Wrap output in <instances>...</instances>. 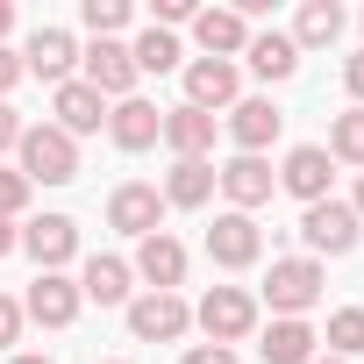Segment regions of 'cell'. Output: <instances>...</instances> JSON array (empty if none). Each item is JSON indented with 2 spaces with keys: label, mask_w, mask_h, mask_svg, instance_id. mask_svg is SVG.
Masks as SVG:
<instances>
[{
  "label": "cell",
  "mask_w": 364,
  "mask_h": 364,
  "mask_svg": "<svg viewBox=\"0 0 364 364\" xmlns=\"http://www.w3.org/2000/svg\"><path fill=\"white\" fill-rule=\"evenodd\" d=\"M129 58H136V79H143V72H178V65H186V50H178L171 29H143V36L129 43Z\"/></svg>",
  "instance_id": "obj_26"
},
{
  "label": "cell",
  "mask_w": 364,
  "mask_h": 364,
  "mask_svg": "<svg viewBox=\"0 0 364 364\" xmlns=\"http://www.w3.org/2000/svg\"><path fill=\"white\" fill-rule=\"evenodd\" d=\"M79 22L93 29V43H114V36L129 29V0H86V8H79Z\"/></svg>",
  "instance_id": "obj_29"
},
{
  "label": "cell",
  "mask_w": 364,
  "mask_h": 364,
  "mask_svg": "<svg viewBox=\"0 0 364 364\" xmlns=\"http://www.w3.org/2000/svg\"><path fill=\"white\" fill-rule=\"evenodd\" d=\"M321 343H328V357H343V364H350V357H364V307H336Z\"/></svg>",
  "instance_id": "obj_27"
},
{
  "label": "cell",
  "mask_w": 364,
  "mask_h": 364,
  "mask_svg": "<svg viewBox=\"0 0 364 364\" xmlns=\"http://www.w3.org/2000/svg\"><path fill=\"white\" fill-rule=\"evenodd\" d=\"M343 86H350V100L364 107V50H350V58H343Z\"/></svg>",
  "instance_id": "obj_34"
},
{
  "label": "cell",
  "mask_w": 364,
  "mask_h": 364,
  "mask_svg": "<svg viewBox=\"0 0 364 364\" xmlns=\"http://www.w3.org/2000/svg\"><path fill=\"white\" fill-rule=\"evenodd\" d=\"M15 86H22V58H15V50H8V43H0V100H8V93H15Z\"/></svg>",
  "instance_id": "obj_35"
},
{
  "label": "cell",
  "mask_w": 364,
  "mask_h": 364,
  "mask_svg": "<svg viewBox=\"0 0 364 364\" xmlns=\"http://www.w3.org/2000/svg\"><path fill=\"white\" fill-rule=\"evenodd\" d=\"M208 257H215L222 272H250V264L264 257V229H257L250 215H215V229H208Z\"/></svg>",
  "instance_id": "obj_9"
},
{
  "label": "cell",
  "mask_w": 364,
  "mask_h": 364,
  "mask_svg": "<svg viewBox=\"0 0 364 364\" xmlns=\"http://www.w3.org/2000/svg\"><path fill=\"white\" fill-rule=\"evenodd\" d=\"M178 364H236V350H222V343H193Z\"/></svg>",
  "instance_id": "obj_33"
},
{
  "label": "cell",
  "mask_w": 364,
  "mask_h": 364,
  "mask_svg": "<svg viewBox=\"0 0 364 364\" xmlns=\"http://www.w3.org/2000/svg\"><path fill=\"white\" fill-rule=\"evenodd\" d=\"M350 215H357V222H364V171H357V200H350Z\"/></svg>",
  "instance_id": "obj_38"
},
{
  "label": "cell",
  "mask_w": 364,
  "mask_h": 364,
  "mask_svg": "<svg viewBox=\"0 0 364 364\" xmlns=\"http://www.w3.org/2000/svg\"><path fill=\"white\" fill-rule=\"evenodd\" d=\"M72 65H79V43H72V29H36L29 36V50H22V72H36L43 86H65L72 79Z\"/></svg>",
  "instance_id": "obj_14"
},
{
  "label": "cell",
  "mask_w": 364,
  "mask_h": 364,
  "mask_svg": "<svg viewBox=\"0 0 364 364\" xmlns=\"http://www.w3.org/2000/svg\"><path fill=\"white\" fill-rule=\"evenodd\" d=\"M357 229H364V222H357L350 200H336V193L300 215V243H307L314 257H350V250H357Z\"/></svg>",
  "instance_id": "obj_4"
},
{
  "label": "cell",
  "mask_w": 364,
  "mask_h": 364,
  "mask_svg": "<svg viewBox=\"0 0 364 364\" xmlns=\"http://www.w3.org/2000/svg\"><path fill=\"white\" fill-rule=\"evenodd\" d=\"M79 79L100 100H136V58H129V43H86L79 50Z\"/></svg>",
  "instance_id": "obj_6"
},
{
  "label": "cell",
  "mask_w": 364,
  "mask_h": 364,
  "mask_svg": "<svg viewBox=\"0 0 364 364\" xmlns=\"http://www.w3.org/2000/svg\"><path fill=\"white\" fill-rule=\"evenodd\" d=\"M186 328H193V307L178 293H136L129 300V336L136 343H178Z\"/></svg>",
  "instance_id": "obj_5"
},
{
  "label": "cell",
  "mask_w": 364,
  "mask_h": 364,
  "mask_svg": "<svg viewBox=\"0 0 364 364\" xmlns=\"http://www.w3.org/2000/svg\"><path fill=\"white\" fill-rule=\"evenodd\" d=\"M107 136H114V150H150L157 136H164V114L150 107V100H114V114H107Z\"/></svg>",
  "instance_id": "obj_18"
},
{
  "label": "cell",
  "mask_w": 364,
  "mask_h": 364,
  "mask_svg": "<svg viewBox=\"0 0 364 364\" xmlns=\"http://www.w3.org/2000/svg\"><path fill=\"white\" fill-rule=\"evenodd\" d=\"M22 321L72 328V321H79V279H65V272H36V279H29V300H22Z\"/></svg>",
  "instance_id": "obj_10"
},
{
  "label": "cell",
  "mask_w": 364,
  "mask_h": 364,
  "mask_svg": "<svg viewBox=\"0 0 364 364\" xmlns=\"http://www.w3.org/2000/svg\"><path fill=\"white\" fill-rule=\"evenodd\" d=\"M22 250L36 257V272H65V264L79 257V222H72V215H43V222L22 229Z\"/></svg>",
  "instance_id": "obj_13"
},
{
  "label": "cell",
  "mask_w": 364,
  "mask_h": 364,
  "mask_svg": "<svg viewBox=\"0 0 364 364\" xmlns=\"http://www.w3.org/2000/svg\"><path fill=\"white\" fill-rule=\"evenodd\" d=\"M243 58H250L257 79H293V72H300V50H293L286 29H257V36L243 43Z\"/></svg>",
  "instance_id": "obj_22"
},
{
  "label": "cell",
  "mask_w": 364,
  "mask_h": 364,
  "mask_svg": "<svg viewBox=\"0 0 364 364\" xmlns=\"http://www.w3.org/2000/svg\"><path fill=\"white\" fill-rule=\"evenodd\" d=\"M15 171L29 178V186H72L79 178V143L58 129V122H29L22 129V143H15Z\"/></svg>",
  "instance_id": "obj_1"
},
{
  "label": "cell",
  "mask_w": 364,
  "mask_h": 364,
  "mask_svg": "<svg viewBox=\"0 0 364 364\" xmlns=\"http://www.w3.org/2000/svg\"><path fill=\"white\" fill-rule=\"evenodd\" d=\"M279 129H286V114H279L272 100H236V107H229V136H236V157H264V150L279 143Z\"/></svg>",
  "instance_id": "obj_17"
},
{
  "label": "cell",
  "mask_w": 364,
  "mask_h": 364,
  "mask_svg": "<svg viewBox=\"0 0 364 364\" xmlns=\"http://www.w3.org/2000/svg\"><path fill=\"white\" fill-rule=\"evenodd\" d=\"M8 364H50V357H36V350H22V357H8Z\"/></svg>",
  "instance_id": "obj_40"
},
{
  "label": "cell",
  "mask_w": 364,
  "mask_h": 364,
  "mask_svg": "<svg viewBox=\"0 0 364 364\" xmlns=\"http://www.w3.org/2000/svg\"><path fill=\"white\" fill-rule=\"evenodd\" d=\"M129 272H136L150 293H178V279H186V243L157 229V236L136 243V264H129Z\"/></svg>",
  "instance_id": "obj_12"
},
{
  "label": "cell",
  "mask_w": 364,
  "mask_h": 364,
  "mask_svg": "<svg viewBox=\"0 0 364 364\" xmlns=\"http://www.w3.org/2000/svg\"><path fill=\"white\" fill-rule=\"evenodd\" d=\"M193 43H200L208 58H236V50L250 43V22H243L236 8H200V15H193Z\"/></svg>",
  "instance_id": "obj_19"
},
{
  "label": "cell",
  "mask_w": 364,
  "mask_h": 364,
  "mask_svg": "<svg viewBox=\"0 0 364 364\" xmlns=\"http://www.w3.org/2000/svg\"><path fill=\"white\" fill-rule=\"evenodd\" d=\"M200 8H193V0H157V22L150 29H178V22H193Z\"/></svg>",
  "instance_id": "obj_31"
},
{
  "label": "cell",
  "mask_w": 364,
  "mask_h": 364,
  "mask_svg": "<svg viewBox=\"0 0 364 364\" xmlns=\"http://www.w3.org/2000/svg\"><path fill=\"white\" fill-rule=\"evenodd\" d=\"M22 129H29V122H22L8 100H0V150H15V143H22Z\"/></svg>",
  "instance_id": "obj_36"
},
{
  "label": "cell",
  "mask_w": 364,
  "mask_h": 364,
  "mask_svg": "<svg viewBox=\"0 0 364 364\" xmlns=\"http://www.w3.org/2000/svg\"><path fill=\"white\" fill-rule=\"evenodd\" d=\"M29 193H36L29 178H22V171H8V164H0V222H15V215L29 208Z\"/></svg>",
  "instance_id": "obj_30"
},
{
  "label": "cell",
  "mask_w": 364,
  "mask_h": 364,
  "mask_svg": "<svg viewBox=\"0 0 364 364\" xmlns=\"http://www.w3.org/2000/svg\"><path fill=\"white\" fill-rule=\"evenodd\" d=\"M193 321L208 328V343H222V350H229V343H243V336L257 328V300H250L243 286H208V293H200V307H193Z\"/></svg>",
  "instance_id": "obj_3"
},
{
  "label": "cell",
  "mask_w": 364,
  "mask_h": 364,
  "mask_svg": "<svg viewBox=\"0 0 364 364\" xmlns=\"http://www.w3.org/2000/svg\"><path fill=\"white\" fill-rule=\"evenodd\" d=\"M314 343H321V336H314L307 321H272L264 343H257V357H264V364H314Z\"/></svg>",
  "instance_id": "obj_24"
},
{
  "label": "cell",
  "mask_w": 364,
  "mask_h": 364,
  "mask_svg": "<svg viewBox=\"0 0 364 364\" xmlns=\"http://www.w3.org/2000/svg\"><path fill=\"white\" fill-rule=\"evenodd\" d=\"M22 336V300H8V293H0V350H8Z\"/></svg>",
  "instance_id": "obj_32"
},
{
  "label": "cell",
  "mask_w": 364,
  "mask_h": 364,
  "mask_svg": "<svg viewBox=\"0 0 364 364\" xmlns=\"http://www.w3.org/2000/svg\"><path fill=\"white\" fill-rule=\"evenodd\" d=\"M336 36H343V8L336 0H307L293 15V50H328Z\"/></svg>",
  "instance_id": "obj_25"
},
{
  "label": "cell",
  "mask_w": 364,
  "mask_h": 364,
  "mask_svg": "<svg viewBox=\"0 0 364 364\" xmlns=\"http://www.w3.org/2000/svg\"><path fill=\"white\" fill-rule=\"evenodd\" d=\"M129 264L122 257H86V272H79V300H100V307H129Z\"/></svg>",
  "instance_id": "obj_23"
},
{
  "label": "cell",
  "mask_w": 364,
  "mask_h": 364,
  "mask_svg": "<svg viewBox=\"0 0 364 364\" xmlns=\"http://www.w3.org/2000/svg\"><path fill=\"white\" fill-rule=\"evenodd\" d=\"M215 186L229 193V215H250V208H264L279 193V171L264 157H229V164H215Z\"/></svg>",
  "instance_id": "obj_7"
},
{
  "label": "cell",
  "mask_w": 364,
  "mask_h": 364,
  "mask_svg": "<svg viewBox=\"0 0 364 364\" xmlns=\"http://www.w3.org/2000/svg\"><path fill=\"white\" fill-rule=\"evenodd\" d=\"M157 222H164V193L157 186H143V178H129V186H114L107 193V229H122V236H157Z\"/></svg>",
  "instance_id": "obj_8"
},
{
  "label": "cell",
  "mask_w": 364,
  "mask_h": 364,
  "mask_svg": "<svg viewBox=\"0 0 364 364\" xmlns=\"http://www.w3.org/2000/svg\"><path fill=\"white\" fill-rule=\"evenodd\" d=\"M114 364H122V357H114Z\"/></svg>",
  "instance_id": "obj_42"
},
{
  "label": "cell",
  "mask_w": 364,
  "mask_h": 364,
  "mask_svg": "<svg viewBox=\"0 0 364 364\" xmlns=\"http://www.w3.org/2000/svg\"><path fill=\"white\" fill-rule=\"evenodd\" d=\"M328 157L336 164H364V107H350V114L328 122Z\"/></svg>",
  "instance_id": "obj_28"
},
{
  "label": "cell",
  "mask_w": 364,
  "mask_h": 364,
  "mask_svg": "<svg viewBox=\"0 0 364 364\" xmlns=\"http://www.w3.org/2000/svg\"><path fill=\"white\" fill-rule=\"evenodd\" d=\"M215 200V164L208 157H178L164 171V208H208Z\"/></svg>",
  "instance_id": "obj_20"
},
{
  "label": "cell",
  "mask_w": 364,
  "mask_h": 364,
  "mask_svg": "<svg viewBox=\"0 0 364 364\" xmlns=\"http://www.w3.org/2000/svg\"><path fill=\"white\" fill-rule=\"evenodd\" d=\"M236 65L229 58H193L186 65V107H200V114H215V107H236Z\"/></svg>",
  "instance_id": "obj_15"
},
{
  "label": "cell",
  "mask_w": 364,
  "mask_h": 364,
  "mask_svg": "<svg viewBox=\"0 0 364 364\" xmlns=\"http://www.w3.org/2000/svg\"><path fill=\"white\" fill-rule=\"evenodd\" d=\"M15 29V8H8V0H0V36H8Z\"/></svg>",
  "instance_id": "obj_39"
},
{
  "label": "cell",
  "mask_w": 364,
  "mask_h": 364,
  "mask_svg": "<svg viewBox=\"0 0 364 364\" xmlns=\"http://www.w3.org/2000/svg\"><path fill=\"white\" fill-rule=\"evenodd\" d=\"M50 114H58V129L79 143V136H93V129L107 122V100H100L86 79H65V86H50Z\"/></svg>",
  "instance_id": "obj_16"
},
{
  "label": "cell",
  "mask_w": 364,
  "mask_h": 364,
  "mask_svg": "<svg viewBox=\"0 0 364 364\" xmlns=\"http://www.w3.org/2000/svg\"><path fill=\"white\" fill-rule=\"evenodd\" d=\"M314 364H343V357H314Z\"/></svg>",
  "instance_id": "obj_41"
},
{
  "label": "cell",
  "mask_w": 364,
  "mask_h": 364,
  "mask_svg": "<svg viewBox=\"0 0 364 364\" xmlns=\"http://www.w3.org/2000/svg\"><path fill=\"white\" fill-rule=\"evenodd\" d=\"M8 250H22V229H15V222H0V257H8Z\"/></svg>",
  "instance_id": "obj_37"
},
{
  "label": "cell",
  "mask_w": 364,
  "mask_h": 364,
  "mask_svg": "<svg viewBox=\"0 0 364 364\" xmlns=\"http://www.w3.org/2000/svg\"><path fill=\"white\" fill-rule=\"evenodd\" d=\"M314 300H321V264H314V257H279V264L264 272V307H272V321H300Z\"/></svg>",
  "instance_id": "obj_2"
},
{
  "label": "cell",
  "mask_w": 364,
  "mask_h": 364,
  "mask_svg": "<svg viewBox=\"0 0 364 364\" xmlns=\"http://www.w3.org/2000/svg\"><path fill=\"white\" fill-rule=\"evenodd\" d=\"M328 164H336V157H328L321 143H300V150H286V164H279V186H286L300 208H314V200H328V178H336Z\"/></svg>",
  "instance_id": "obj_11"
},
{
  "label": "cell",
  "mask_w": 364,
  "mask_h": 364,
  "mask_svg": "<svg viewBox=\"0 0 364 364\" xmlns=\"http://www.w3.org/2000/svg\"><path fill=\"white\" fill-rule=\"evenodd\" d=\"M215 129H222V122L200 114V107H186V100L164 114V143H171L178 157H208V150H215Z\"/></svg>",
  "instance_id": "obj_21"
}]
</instances>
